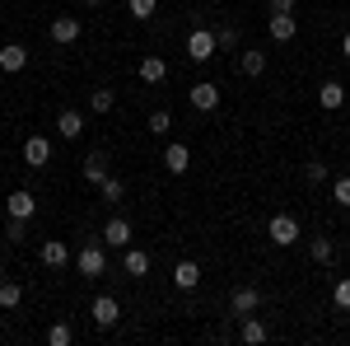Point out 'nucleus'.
Instances as JSON below:
<instances>
[{
	"instance_id": "obj_8",
	"label": "nucleus",
	"mask_w": 350,
	"mask_h": 346,
	"mask_svg": "<svg viewBox=\"0 0 350 346\" xmlns=\"http://www.w3.org/2000/svg\"><path fill=\"white\" fill-rule=\"evenodd\" d=\"M5 211L14 215V220H33V211H38V197H33L28 187H14V192H10V201H5Z\"/></svg>"
},
{
	"instance_id": "obj_20",
	"label": "nucleus",
	"mask_w": 350,
	"mask_h": 346,
	"mask_svg": "<svg viewBox=\"0 0 350 346\" xmlns=\"http://www.w3.org/2000/svg\"><path fill=\"white\" fill-rule=\"evenodd\" d=\"M318 103H323L327 112H336V108L346 103V84H341V80H327L323 89H318Z\"/></svg>"
},
{
	"instance_id": "obj_1",
	"label": "nucleus",
	"mask_w": 350,
	"mask_h": 346,
	"mask_svg": "<svg viewBox=\"0 0 350 346\" xmlns=\"http://www.w3.org/2000/svg\"><path fill=\"white\" fill-rule=\"evenodd\" d=\"M215 52H219V42H215V33H211V28H196V33H187V56L196 61V66H206Z\"/></svg>"
},
{
	"instance_id": "obj_37",
	"label": "nucleus",
	"mask_w": 350,
	"mask_h": 346,
	"mask_svg": "<svg viewBox=\"0 0 350 346\" xmlns=\"http://www.w3.org/2000/svg\"><path fill=\"white\" fill-rule=\"evenodd\" d=\"M84 5H103V0H84Z\"/></svg>"
},
{
	"instance_id": "obj_2",
	"label": "nucleus",
	"mask_w": 350,
	"mask_h": 346,
	"mask_svg": "<svg viewBox=\"0 0 350 346\" xmlns=\"http://www.w3.org/2000/svg\"><path fill=\"white\" fill-rule=\"evenodd\" d=\"M75 271H80V276H103V271H108V253H103L98 243H84L80 253H75Z\"/></svg>"
},
{
	"instance_id": "obj_5",
	"label": "nucleus",
	"mask_w": 350,
	"mask_h": 346,
	"mask_svg": "<svg viewBox=\"0 0 350 346\" xmlns=\"http://www.w3.org/2000/svg\"><path fill=\"white\" fill-rule=\"evenodd\" d=\"M24 164L28 169H47V164H52V140H47V136H28L24 140Z\"/></svg>"
},
{
	"instance_id": "obj_36",
	"label": "nucleus",
	"mask_w": 350,
	"mask_h": 346,
	"mask_svg": "<svg viewBox=\"0 0 350 346\" xmlns=\"http://www.w3.org/2000/svg\"><path fill=\"white\" fill-rule=\"evenodd\" d=\"M341 52H346V61H350V33H346V38H341Z\"/></svg>"
},
{
	"instance_id": "obj_23",
	"label": "nucleus",
	"mask_w": 350,
	"mask_h": 346,
	"mask_svg": "<svg viewBox=\"0 0 350 346\" xmlns=\"http://www.w3.org/2000/svg\"><path fill=\"white\" fill-rule=\"evenodd\" d=\"M19 299H24L19 281H0V309H19Z\"/></svg>"
},
{
	"instance_id": "obj_12",
	"label": "nucleus",
	"mask_w": 350,
	"mask_h": 346,
	"mask_svg": "<svg viewBox=\"0 0 350 346\" xmlns=\"http://www.w3.org/2000/svg\"><path fill=\"white\" fill-rule=\"evenodd\" d=\"M80 132H84V112L80 108H66V112L56 117V136H61V140H80Z\"/></svg>"
},
{
	"instance_id": "obj_29",
	"label": "nucleus",
	"mask_w": 350,
	"mask_h": 346,
	"mask_svg": "<svg viewBox=\"0 0 350 346\" xmlns=\"http://www.w3.org/2000/svg\"><path fill=\"white\" fill-rule=\"evenodd\" d=\"M215 42H219V52H234V47H239V28H215Z\"/></svg>"
},
{
	"instance_id": "obj_34",
	"label": "nucleus",
	"mask_w": 350,
	"mask_h": 346,
	"mask_svg": "<svg viewBox=\"0 0 350 346\" xmlns=\"http://www.w3.org/2000/svg\"><path fill=\"white\" fill-rule=\"evenodd\" d=\"M5 239H10V243L24 239V220H14V215H10V230H5Z\"/></svg>"
},
{
	"instance_id": "obj_22",
	"label": "nucleus",
	"mask_w": 350,
	"mask_h": 346,
	"mask_svg": "<svg viewBox=\"0 0 350 346\" xmlns=\"http://www.w3.org/2000/svg\"><path fill=\"white\" fill-rule=\"evenodd\" d=\"M122 267H126V276H150V253H140V248H126Z\"/></svg>"
},
{
	"instance_id": "obj_13",
	"label": "nucleus",
	"mask_w": 350,
	"mask_h": 346,
	"mask_svg": "<svg viewBox=\"0 0 350 346\" xmlns=\"http://www.w3.org/2000/svg\"><path fill=\"white\" fill-rule=\"evenodd\" d=\"M163 169H168L173 178H183V173L191 169V150H187V145H178V140H173V145L163 150Z\"/></svg>"
},
{
	"instance_id": "obj_32",
	"label": "nucleus",
	"mask_w": 350,
	"mask_h": 346,
	"mask_svg": "<svg viewBox=\"0 0 350 346\" xmlns=\"http://www.w3.org/2000/svg\"><path fill=\"white\" fill-rule=\"evenodd\" d=\"M304 178H308V183H327V164L323 160H308V164H304Z\"/></svg>"
},
{
	"instance_id": "obj_11",
	"label": "nucleus",
	"mask_w": 350,
	"mask_h": 346,
	"mask_svg": "<svg viewBox=\"0 0 350 346\" xmlns=\"http://www.w3.org/2000/svg\"><path fill=\"white\" fill-rule=\"evenodd\" d=\"M38 258H42V267H52V271H61V267L70 262V248L61 239H42V248H38Z\"/></svg>"
},
{
	"instance_id": "obj_16",
	"label": "nucleus",
	"mask_w": 350,
	"mask_h": 346,
	"mask_svg": "<svg viewBox=\"0 0 350 346\" xmlns=\"http://www.w3.org/2000/svg\"><path fill=\"white\" fill-rule=\"evenodd\" d=\"M173 286H178V291H196V286H201V267L191 262V258H187V262H178V267H173Z\"/></svg>"
},
{
	"instance_id": "obj_18",
	"label": "nucleus",
	"mask_w": 350,
	"mask_h": 346,
	"mask_svg": "<svg viewBox=\"0 0 350 346\" xmlns=\"http://www.w3.org/2000/svg\"><path fill=\"white\" fill-rule=\"evenodd\" d=\"M103 178H108V155H103V150H94V155L84 160V183H89V187H98Z\"/></svg>"
},
{
	"instance_id": "obj_26",
	"label": "nucleus",
	"mask_w": 350,
	"mask_h": 346,
	"mask_svg": "<svg viewBox=\"0 0 350 346\" xmlns=\"http://www.w3.org/2000/svg\"><path fill=\"white\" fill-rule=\"evenodd\" d=\"M98 192H103V201H122V197H126V183H122V178H103V183H98Z\"/></svg>"
},
{
	"instance_id": "obj_25",
	"label": "nucleus",
	"mask_w": 350,
	"mask_h": 346,
	"mask_svg": "<svg viewBox=\"0 0 350 346\" xmlns=\"http://www.w3.org/2000/svg\"><path fill=\"white\" fill-rule=\"evenodd\" d=\"M168 132H173V117H168V108H159V112H150V136H159V140H163Z\"/></svg>"
},
{
	"instance_id": "obj_19",
	"label": "nucleus",
	"mask_w": 350,
	"mask_h": 346,
	"mask_svg": "<svg viewBox=\"0 0 350 346\" xmlns=\"http://www.w3.org/2000/svg\"><path fill=\"white\" fill-rule=\"evenodd\" d=\"M140 80L145 84H163L168 80V61H163V56H145V61H140Z\"/></svg>"
},
{
	"instance_id": "obj_28",
	"label": "nucleus",
	"mask_w": 350,
	"mask_h": 346,
	"mask_svg": "<svg viewBox=\"0 0 350 346\" xmlns=\"http://www.w3.org/2000/svg\"><path fill=\"white\" fill-rule=\"evenodd\" d=\"M332 258H336V243H332V239H313V262H332Z\"/></svg>"
},
{
	"instance_id": "obj_33",
	"label": "nucleus",
	"mask_w": 350,
	"mask_h": 346,
	"mask_svg": "<svg viewBox=\"0 0 350 346\" xmlns=\"http://www.w3.org/2000/svg\"><path fill=\"white\" fill-rule=\"evenodd\" d=\"M332 201H336V206H350V178H336V183H332Z\"/></svg>"
},
{
	"instance_id": "obj_35",
	"label": "nucleus",
	"mask_w": 350,
	"mask_h": 346,
	"mask_svg": "<svg viewBox=\"0 0 350 346\" xmlns=\"http://www.w3.org/2000/svg\"><path fill=\"white\" fill-rule=\"evenodd\" d=\"M271 14H295V0H267Z\"/></svg>"
},
{
	"instance_id": "obj_4",
	"label": "nucleus",
	"mask_w": 350,
	"mask_h": 346,
	"mask_svg": "<svg viewBox=\"0 0 350 346\" xmlns=\"http://www.w3.org/2000/svg\"><path fill=\"white\" fill-rule=\"evenodd\" d=\"M187 103L196 108V112H215L219 108V84H211V80H196L187 89Z\"/></svg>"
},
{
	"instance_id": "obj_21",
	"label": "nucleus",
	"mask_w": 350,
	"mask_h": 346,
	"mask_svg": "<svg viewBox=\"0 0 350 346\" xmlns=\"http://www.w3.org/2000/svg\"><path fill=\"white\" fill-rule=\"evenodd\" d=\"M239 66H243V75H247V80H257V75L267 71V52H257V47H243Z\"/></svg>"
},
{
	"instance_id": "obj_6",
	"label": "nucleus",
	"mask_w": 350,
	"mask_h": 346,
	"mask_svg": "<svg viewBox=\"0 0 350 346\" xmlns=\"http://www.w3.org/2000/svg\"><path fill=\"white\" fill-rule=\"evenodd\" d=\"M262 309V295L252 291V286H239V291L229 295V314L234 319H247V314H257Z\"/></svg>"
},
{
	"instance_id": "obj_3",
	"label": "nucleus",
	"mask_w": 350,
	"mask_h": 346,
	"mask_svg": "<svg viewBox=\"0 0 350 346\" xmlns=\"http://www.w3.org/2000/svg\"><path fill=\"white\" fill-rule=\"evenodd\" d=\"M267 234H271V243L275 248H290V243H299V220L295 215H271V225H267Z\"/></svg>"
},
{
	"instance_id": "obj_15",
	"label": "nucleus",
	"mask_w": 350,
	"mask_h": 346,
	"mask_svg": "<svg viewBox=\"0 0 350 346\" xmlns=\"http://www.w3.org/2000/svg\"><path fill=\"white\" fill-rule=\"evenodd\" d=\"M267 28H271V38H275V42H295V33H299L295 14H271Z\"/></svg>"
},
{
	"instance_id": "obj_31",
	"label": "nucleus",
	"mask_w": 350,
	"mask_h": 346,
	"mask_svg": "<svg viewBox=\"0 0 350 346\" xmlns=\"http://www.w3.org/2000/svg\"><path fill=\"white\" fill-rule=\"evenodd\" d=\"M332 299H336V309H346V314H350V276H341V281H336Z\"/></svg>"
},
{
	"instance_id": "obj_14",
	"label": "nucleus",
	"mask_w": 350,
	"mask_h": 346,
	"mask_svg": "<svg viewBox=\"0 0 350 346\" xmlns=\"http://www.w3.org/2000/svg\"><path fill=\"white\" fill-rule=\"evenodd\" d=\"M24 66H28V47L24 42H5V47H0V71L14 75V71H24Z\"/></svg>"
},
{
	"instance_id": "obj_17",
	"label": "nucleus",
	"mask_w": 350,
	"mask_h": 346,
	"mask_svg": "<svg viewBox=\"0 0 350 346\" xmlns=\"http://www.w3.org/2000/svg\"><path fill=\"white\" fill-rule=\"evenodd\" d=\"M239 337L247 346H262V342H271V328L262 319H252V314H247V319H243V328H239Z\"/></svg>"
},
{
	"instance_id": "obj_9",
	"label": "nucleus",
	"mask_w": 350,
	"mask_h": 346,
	"mask_svg": "<svg viewBox=\"0 0 350 346\" xmlns=\"http://www.w3.org/2000/svg\"><path fill=\"white\" fill-rule=\"evenodd\" d=\"M89 319L98 323V328H112V323L122 319V304H117V299H112V295H98V299H94V304H89Z\"/></svg>"
},
{
	"instance_id": "obj_10",
	"label": "nucleus",
	"mask_w": 350,
	"mask_h": 346,
	"mask_svg": "<svg viewBox=\"0 0 350 346\" xmlns=\"http://www.w3.org/2000/svg\"><path fill=\"white\" fill-rule=\"evenodd\" d=\"M103 243H108V248H131V220L112 215L108 225H103Z\"/></svg>"
},
{
	"instance_id": "obj_24",
	"label": "nucleus",
	"mask_w": 350,
	"mask_h": 346,
	"mask_svg": "<svg viewBox=\"0 0 350 346\" xmlns=\"http://www.w3.org/2000/svg\"><path fill=\"white\" fill-rule=\"evenodd\" d=\"M70 342H75L70 323H52V328H47V346H70Z\"/></svg>"
},
{
	"instance_id": "obj_30",
	"label": "nucleus",
	"mask_w": 350,
	"mask_h": 346,
	"mask_svg": "<svg viewBox=\"0 0 350 346\" xmlns=\"http://www.w3.org/2000/svg\"><path fill=\"white\" fill-rule=\"evenodd\" d=\"M126 10H131L135 19H150V14L159 10V0H126Z\"/></svg>"
},
{
	"instance_id": "obj_27",
	"label": "nucleus",
	"mask_w": 350,
	"mask_h": 346,
	"mask_svg": "<svg viewBox=\"0 0 350 346\" xmlns=\"http://www.w3.org/2000/svg\"><path fill=\"white\" fill-rule=\"evenodd\" d=\"M112 103H117L112 89H94V94H89V108H94V112H112Z\"/></svg>"
},
{
	"instance_id": "obj_7",
	"label": "nucleus",
	"mask_w": 350,
	"mask_h": 346,
	"mask_svg": "<svg viewBox=\"0 0 350 346\" xmlns=\"http://www.w3.org/2000/svg\"><path fill=\"white\" fill-rule=\"evenodd\" d=\"M47 38H52V42H61V47H70V42L80 38V19H75V14H56L52 28H47Z\"/></svg>"
}]
</instances>
